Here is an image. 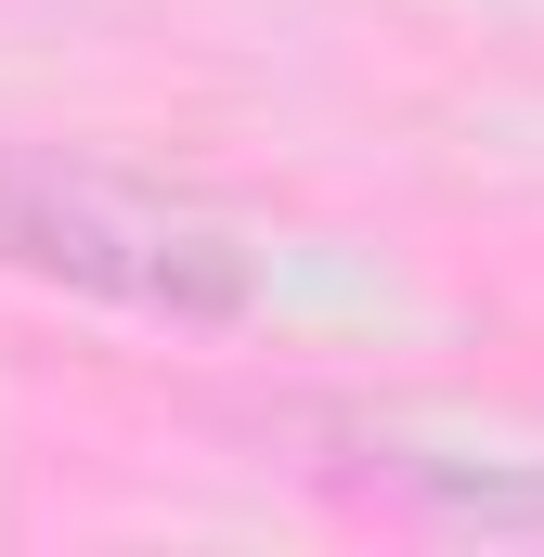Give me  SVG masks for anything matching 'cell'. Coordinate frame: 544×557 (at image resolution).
Returning <instances> with one entry per match:
<instances>
[{
  "mask_svg": "<svg viewBox=\"0 0 544 557\" xmlns=\"http://www.w3.org/2000/svg\"><path fill=\"white\" fill-rule=\"evenodd\" d=\"M0 260L65 298L143 311V324H234L260 298L247 234H221L208 208L118 182L91 156H39V143H0Z\"/></svg>",
  "mask_w": 544,
  "mask_h": 557,
  "instance_id": "6da1fadb",
  "label": "cell"
},
{
  "mask_svg": "<svg viewBox=\"0 0 544 557\" xmlns=\"http://www.w3.org/2000/svg\"><path fill=\"white\" fill-rule=\"evenodd\" d=\"M350 480L376 506H403L428 532H506V545H544V467H480V454H428V441H337Z\"/></svg>",
  "mask_w": 544,
  "mask_h": 557,
  "instance_id": "7a4b0ae2",
  "label": "cell"
}]
</instances>
